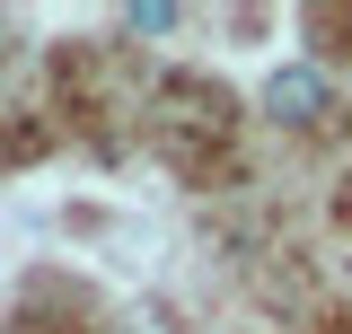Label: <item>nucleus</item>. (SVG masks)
I'll list each match as a JSON object with an SVG mask.
<instances>
[{
  "label": "nucleus",
  "instance_id": "f257e3e1",
  "mask_svg": "<svg viewBox=\"0 0 352 334\" xmlns=\"http://www.w3.org/2000/svg\"><path fill=\"white\" fill-rule=\"evenodd\" d=\"M264 115L282 132H308V124H326L335 115V80L317 71V62H282L273 80H264Z\"/></svg>",
  "mask_w": 352,
  "mask_h": 334
},
{
  "label": "nucleus",
  "instance_id": "f03ea898",
  "mask_svg": "<svg viewBox=\"0 0 352 334\" xmlns=\"http://www.w3.org/2000/svg\"><path fill=\"white\" fill-rule=\"evenodd\" d=\"M176 18H185V9H168V0H132V9H124V36H176Z\"/></svg>",
  "mask_w": 352,
  "mask_h": 334
}]
</instances>
